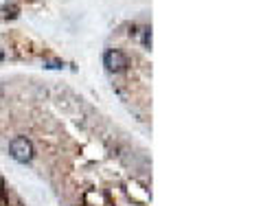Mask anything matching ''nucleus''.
<instances>
[{
	"label": "nucleus",
	"instance_id": "f257e3e1",
	"mask_svg": "<svg viewBox=\"0 0 263 206\" xmlns=\"http://www.w3.org/2000/svg\"><path fill=\"white\" fill-rule=\"evenodd\" d=\"M9 154L15 163L27 165V163H31V158H33V143H31L27 136H15L9 143Z\"/></svg>",
	"mask_w": 263,
	"mask_h": 206
},
{
	"label": "nucleus",
	"instance_id": "f03ea898",
	"mask_svg": "<svg viewBox=\"0 0 263 206\" xmlns=\"http://www.w3.org/2000/svg\"><path fill=\"white\" fill-rule=\"evenodd\" d=\"M103 66L110 73H123V71H127L129 59H127V55L123 51L112 49V51H107L105 55H103Z\"/></svg>",
	"mask_w": 263,
	"mask_h": 206
},
{
	"label": "nucleus",
	"instance_id": "7ed1b4c3",
	"mask_svg": "<svg viewBox=\"0 0 263 206\" xmlns=\"http://www.w3.org/2000/svg\"><path fill=\"white\" fill-rule=\"evenodd\" d=\"M141 33H143V47L145 49H151V29H141Z\"/></svg>",
	"mask_w": 263,
	"mask_h": 206
},
{
	"label": "nucleus",
	"instance_id": "20e7f679",
	"mask_svg": "<svg viewBox=\"0 0 263 206\" xmlns=\"http://www.w3.org/2000/svg\"><path fill=\"white\" fill-rule=\"evenodd\" d=\"M44 68H49V71H59V68H64V64L61 62H46Z\"/></svg>",
	"mask_w": 263,
	"mask_h": 206
},
{
	"label": "nucleus",
	"instance_id": "39448f33",
	"mask_svg": "<svg viewBox=\"0 0 263 206\" xmlns=\"http://www.w3.org/2000/svg\"><path fill=\"white\" fill-rule=\"evenodd\" d=\"M0 204H5V180L0 175Z\"/></svg>",
	"mask_w": 263,
	"mask_h": 206
},
{
	"label": "nucleus",
	"instance_id": "423d86ee",
	"mask_svg": "<svg viewBox=\"0 0 263 206\" xmlns=\"http://www.w3.org/2000/svg\"><path fill=\"white\" fill-rule=\"evenodd\" d=\"M83 206H90V204H83Z\"/></svg>",
	"mask_w": 263,
	"mask_h": 206
},
{
	"label": "nucleus",
	"instance_id": "0eeeda50",
	"mask_svg": "<svg viewBox=\"0 0 263 206\" xmlns=\"http://www.w3.org/2000/svg\"><path fill=\"white\" fill-rule=\"evenodd\" d=\"M0 59H3V55H0Z\"/></svg>",
	"mask_w": 263,
	"mask_h": 206
}]
</instances>
